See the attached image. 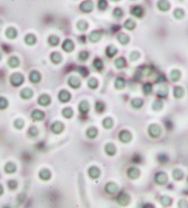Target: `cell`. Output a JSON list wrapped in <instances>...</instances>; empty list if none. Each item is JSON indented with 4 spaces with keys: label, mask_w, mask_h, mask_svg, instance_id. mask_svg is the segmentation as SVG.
Instances as JSON below:
<instances>
[{
    "label": "cell",
    "mask_w": 188,
    "mask_h": 208,
    "mask_svg": "<svg viewBox=\"0 0 188 208\" xmlns=\"http://www.w3.org/2000/svg\"><path fill=\"white\" fill-rule=\"evenodd\" d=\"M9 80H10V84H12V86L18 87V86H21L22 84H24V82H25V77H24V76L22 75L21 73L15 72V73H13L12 76H10V77H9Z\"/></svg>",
    "instance_id": "cell-1"
},
{
    "label": "cell",
    "mask_w": 188,
    "mask_h": 208,
    "mask_svg": "<svg viewBox=\"0 0 188 208\" xmlns=\"http://www.w3.org/2000/svg\"><path fill=\"white\" fill-rule=\"evenodd\" d=\"M149 134L152 137V138H157L160 136L161 134V128L158 125L153 124L151 126H150L149 128Z\"/></svg>",
    "instance_id": "cell-2"
},
{
    "label": "cell",
    "mask_w": 188,
    "mask_h": 208,
    "mask_svg": "<svg viewBox=\"0 0 188 208\" xmlns=\"http://www.w3.org/2000/svg\"><path fill=\"white\" fill-rule=\"evenodd\" d=\"M68 84H69V85L72 87V88L76 89V88H79V87H80V85H81V81H80L79 78L75 77V76H72V77L69 78Z\"/></svg>",
    "instance_id": "cell-3"
},
{
    "label": "cell",
    "mask_w": 188,
    "mask_h": 208,
    "mask_svg": "<svg viewBox=\"0 0 188 208\" xmlns=\"http://www.w3.org/2000/svg\"><path fill=\"white\" fill-rule=\"evenodd\" d=\"M119 138L123 143H128L132 140V135L128 130H121L119 134Z\"/></svg>",
    "instance_id": "cell-4"
},
{
    "label": "cell",
    "mask_w": 188,
    "mask_h": 208,
    "mask_svg": "<svg viewBox=\"0 0 188 208\" xmlns=\"http://www.w3.org/2000/svg\"><path fill=\"white\" fill-rule=\"evenodd\" d=\"M102 38V31L100 30H95V31H92L90 36H88V39H90L91 42H97L101 39Z\"/></svg>",
    "instance_id": "cell-5"
},
{
    "label": "cell",
    "mask_w": 188,
    "mask_h": 208,
    "mask_svg": "<svg viewBox=\"0 0 188 208\" xmlns=\"http://www.w3.org/2000/svg\"><path fill=\"white\" fill-rule=\"evenodd\" d=\"M62 49L67 52V53H71L73 51L74 49V44H73V41L72 39H66L64 40L63 44H62Z\"/></svg>",
    "instance_id": "cell-6"
},
{
    "label": "cell",
    "mask_w": 188,
    "mask_h": 208,
    "mask_svg": "<svg viewBox=\"0 0 188 208\" xmlns=\"http://www.w3.org/2000/svg\"><path fill=\"white\" fill-rule=\"evenodd\" d=\"M71 94L67 91V90H61L59 94V101L66 103V102H68L71 101Z\"/></svg>",
    "instance_id": "cell-7"
},
{
    "label": "cell",
    "mask_w": 188,
    "mask_h": 208,
    "mask_svg": "<svg viewBox=\"0 0 188 208\" xmlns=\"http://www.w3.org/2000/svg\"><path fill=\"white\" fill-rule=\"evenodd\" d=\"M38 102H39V104L40 105H41V106H48L50 103H51V97L48 96V95H46V94H43V95H41L40 97H39V100H38Z\"/></svg>",
    "instance_id": "cell-8"
},
{
    "label": "cell",
    "mask_w": 188,
    "mask_h": 208,
    "mask_svg": "<svg viewBox=\"0 0 188 208\" xmlns=\"http://www.w3.org/2000/svg\"><path fill=\"white\" fill-rule=\"evenodd\" d=\"M29 80L33 84H38L41 81V74L37 70H33L29 74Z\"/></svg>",
    "instance_id": "cell-9"
},
{
    "label": "cell",
    "mask_w": 188,
    "mask_h": 208,
    "mask_svg": "<svg viewBox=\"0 0 188 208\" xmlns=\"http://www.w3.org/2000/svg\"><path fill=\"white\" fill-rule=\"evenodd\" d=\"M80 9L84 12H90L93 9V4L90 1H85L80 5Z\"/></svg>",
    "instance_id": "cell-10"
},
{
    "label": "cell",
    "mask_w": 188,
    "mask_h": 208,
    "mask_svg": "<svg viewBox=\"0 0 188 208\" xmlns=\"http://www.w3.org/2000/svg\"><path fill=\"white\" fill-rule=\"evenodd\" d=\"M64 129V126L61 122H55L51 126V130L54 133H60L61 131Z\"/></svg>",
    "instance_id": "cell-11"
},
{
    "label": "cell",
    "mask_w": 188,
    "mask_h": 208,
    "mask_svg": "<svg viewBox=\"0 0 188 208\" xmlns=\"http://www.w3.org/2000/svg\"><path fill=\"white\" fill-rule=\"evenodd\" d=\"M31 117L33 119L37 120V121H41V120H43L44 117H45V114H44L43 112H41L40 110H34L31 113Z\"/></svg>",
    "instance_id": "cell-12"
},
{
    "label": "cell",
    "mask_w": 188,
    "mask_h": 208,
    "mask_svg": "<svg viewBox=\"0 0 188 208\" xmlns=\"http://www.w3.org/2000/svg\"><path fill=\"white\" fill-rule=\"evenodd\" d=\"M5 34H6V37L9 39H14L17 37V30L14 27H9L6 30Z\"/></svg>",
    "instance_id": "cell-13"
},
{
    "label": "cell",
    "mask_w": 188,
    "mask_h": 208,
    "mask_svg": "<svg viewBox=\"0 0 188 208\" xmlns=\"http://www.w3.org/2000/svg\"><path fill=\"white\" fill-rule=\"evenodd\" d=\"M8 65H9V68L15 69L20 65V60L18 59L17 56H10L8 60Z\"/></svg>",
    "instance_id": "cell-14"
},
{
    "label": "cell",
    "mask_w": 188,
    "mask_h": 208,
    "mask_svg": "<svg viewBox=\"0 0 188 208\" xmlns=\"http://www.w3.org/2000/svg\"><path fill=\"white\" fill-rule=\"evenodd\" d=\"M131 13L136 17H141L144 13V9L140 6H136L131 9Z\"/></svg>",
    "instance_id": "cell-15"
},
{
    "label": "cell",
    "mask_w": 188,
    "mask_h": 208,
    "mask_svg": "<svg viewBox=\"0 0 188 208\" xmlns=\"http://www.w3.org/2000/svg\"><path fill=\"white\" fill-rule=\"evenodd\" d=\"M118 40H119V42L120 43V44L126 45V44H128L129 41H130V38H129V36L124 34V33H119V34L118 35Z\"/></svg>",
    "instance_id": "cell-16"
},
{
    "label": "cell",
    "mask_w": 188,
    "mask_h": 208,
    "mask_svg": "<svg viewBox=\"0 0 188 208\" xmlns=\"http://www.w3.org/2000/svg\"><path fill=\"white\" fill-rule=\"evenodd\" d=\"M21 97L24 98V100H29L33 97V91L30 88H25L21 91Z\"/></svg>",
    "instance_id": "cell-17"
},
{
    "label": "cell",
    "mask_w": 188,
    "mask_h": 208,
    "mask_svg": "<svg viewBox=\"0 0 188 208\" xmlns=\"http://www.w3.org/2000/svg\"><path fill=\"white\" fill-rule=\"evenodd\" d=\"M51 60L54 64H59L61 61H62V56L61 54L58 52H54L52 54H51Z\"/></svg>",
    "instance_id": "cell-18"
},
{
    "label": "cell",
    "mask_w": 188,
    "mask_h": 208,
    "mask_svg": "<svg viewBox=\"0 0 188 208\" xmlns=\"http://www.w3.org/2000/svg\"><path fill=\"white\" fill-rule=\"evenodd\" d=\"M118 202H119V203H120V204H126L127 203V202L129 201V197H128V195L126 194V193H124V192H122V193H120L119 195V197H118Z\"/></svg>",
    "instance_id": "cell-19"
},
{
    "label": "cell",
    "mask_w": 188,
    "mask_h": 208,
    "mask_svg": "<svg viewBox=\"0 0 188 208\" xmlns=\"http://www.w3.org/2000/svg\"><path fill=\"white\" fill-rule=\"evenodd\" d=\"M36 40H37L36 37L34 35H32V34H28V35H27L25 37V41H26L27 44H28V45H34L36 43Z\"/></svg>",
    "instance_id": "cell-20"
},
{
    "label": "cell",
    "mask_w": 188,
    "mask_h": 208,
    "mask_svg": "<svg viewBox=\"0 0 188 208\" xmlns=\"http://www.w3.org/2000/svg\"><path fill=\"white\" fill-rule=\"evenodd\" d=\"M79 111L83 114H86L88 111H90V105H88V103L87 101H82L79 104Z\"/></svg>",
    "instance_id": "cell-21"
},
{
    "label": "cell",
    "mask_w": 188,
    "mask_h": 208,
    "mask_svg": "<svg viewBox=\"0 0 188 208\" xmlns=\"http://www.w3.org/2000/svg\"><path fill=\"white\" fill-rule=\"evenodd\" d=\"M118 53V49L114 47L113 45H110L106 48V56L108 57H113L115 56V54Z\"/></svg>",
    "instance_id": "cell-22"
},
{
    "label": "cell",
    "mask_w": 188,
    "mask_h": 208,
    "mask_svg": "<svg viewBox=\"0 0 188 208\" xmlns=\"http://www.w3.org/2000/svg\"><path fill=\"white\" fill-rule=\"evenodd\" d=\"M115 64L117 69H122L126 66V60L123 57H119L115 60Z\"/></svg>",
    "instance_id": "cell-23"
},
{
    "label": "cell",
    "mask_w": 188,
    "mask_h": 208,
    "mask_svg": "<svg viewBox=\"0 0 188 208\" xmlns=\"http://www.w3.org/2000/svg\"><path fill=\"white\" fill-rule=\"evenodd\" d=\"M105 190L107 191V193L113 194V193H115L118 190V187H117V185H115L113 183H110V184H107L106 185Z\"/></svg>",
    "instance_id": "cell-24"
},
{
    "label": "cell",
    "mask_w": 188,
    "mask_h": 208,
    "mask_svg": "<svg viewBox=\"0 0 188 208\" xmlns=\"http://www.w3.org/2000/svg\"><path fill=\"white\" fill-rule=\"evenodd\" d=\"M93 67L96 70L98 71H100L103 70V67H104V65H103V61L100 59V58H96L94 61H93Z\"/></svg>",
    "instance_id": "cell-25"
},
{
    "label": "cell",
    "mask_w": 188,
    "mask_h": 208,
    "mask_svg": "<svg viewBox=\"0 0 188 208\" xmlns=\"http://www.w3.org/2000/svg\"><path fill=\"white\" fill-rule=\"evenodd\" d=\"M48 43L51 45V46H57L59 43V37L55 36V35H52L48 38Z\"/></svg>",
    "instance_id": "cell-26"
},
{
    "label": "cell",
    "mask_w": 188,
    "mask_h": 208,
    "mask_svg": "<svg viewBox=\"0 0 188 208\" xmlns=\"http://www.w3.org/2000/svg\"><path fill=\"white\" fill-rule=\"evenodd\" d=\"M97 134H98V130L95 128H90L87 129V136L90 138V139L95 138L97 136Z\"/></svg>",
    "instance_id": "cell-27"
},
{
    "label": "cell",
    "mask_w": 188,
    "mask_h": 208,
    "mask_svg": "<svg viewBox=\"0 0 188 208\" xmlns=\"http://www.w3.org/2000/svg\"><path fill=\"white\" fill-rule=\"evenodd\" d=\"M123 26L128 30H133L136 27V23L133 20L128 19L127 21H125V23L123 24Z\"/></svg>",
    "instance_id": "cell-28"
},
{
    "label": "cell",
    "mask_w": 188,
    "mask_h": 208,
    "mask_svg": "<svg viewBox=\"0 0 188 208\" xmlns=\"http://www.w3.org/2000/svg\"><path fill=\"white\" fill-rule=\"evenodd\" d=\"M15 170H16V167H15V165H14V164H13L12 162H9V163L6 164V166H5V171H6V172H8V173H12V172H14Z\"/></svg>",
    "instance_id": "cell-29"
},
{
    "label": "cell",
    "mask_w": 188,
    "mask_h": 208,
    "mask_svg": "<svg viewBox=\"0 0 188 208\" xmlns=\"http://www.w3.org/2000/svg\"><path fill=\"white\" fill-rule=\"evenodd\" d=\"M77 28H78L80 31H86L88 28V25H87V23L86 21L81 20V21L78 22V23H77Z\"/></svg>",
    "instance_id": "cell-30"
},
{
    "label": "cell",
    "mask_w": 188,
    "mask_h": 208,
    "mask_svg": "<svg viewBox=\"0 0 188 208\" xmlns=\"http://www.w3.org/2000/svg\"><path fill=\"white\" fill-rule=\"evenodd\" d=\"M62 114L65 118H72V116L73 115V109L72 108H66L64 109V110L62 111Z\"/></svg>",
    "instance_id": "cell-31"
},
{
    "label": "cell",
    "mask_w": 188,
    "mask_h": 208,
    "mask_svg": "<svg viewBox=\"0 0 188 208\" xmlns=\"http://www.w3.org/2000/svg\"><path fill=\"white\" fill-rule=\"evenodd\" d=\"M131 102H132L131 103L132 106L134 107V108H136V109H139L143 105V101L140 100V98H134V100H133Z\"/></svg>",
    "instance_id": "cell-32"
},
{
    "label": "cell",
    "mask_w": 188,
    "mask_h": 208,
    "mask_svg": "<svg viewBox=\"0 0 188 208\" xmlns=\"http://www.w3.org/2000/svg\"><path fill=\"white\" fill-rule=\"evenodd\" d=\"M113 120L110 118V117H106L104 121H103V125H104V127L105 128H107V129H109V128H111L112 127H113Z\"/></svg>",
    "instance_id": "cell-33"
},
{
    "label": "cell",
    "mask_w": 188,
    "mask_h": 208,
    "mask_svg": "<svg viewBox=\"0 0 188 208\" xmlns=\"http://www.w3.org/2000/svg\"><path fill=\"white\" fill-rule=\"evenodd\" d=\"M125 85V81L122 78H118L115 82V86L118 89H122Z\"/></svg>",
    "instance_id": "cell-34"
},
{
    "label": "cell",
    "mask_w": 188,
    "mask_h": 208,
    "mask_svg": "<svg viewBox=\"0 0 188 208\" xmlns=\"http://www.w3.org/2000/svg\"><path fill=\"white\" fill-rule=\"evenodd\" d=\"M129 176H131V178H137V176H139V171L136 168H131L128 172Z\"/></svg>",
    "instance_id": "cell-35"
},
{
    "label": "cell",
    "mask_w": 188,
    "mask_h": 208,
    "mask_svg": "<svg viewBox=\"0 0 188 208\" xmlns=\"http://www.w3.org/2000/svg\"><path fill=\"white\" fill-rule=\"evenodd\" d=\"M87 85H88L90 88L95 89V88H97V86H98V81L95 78H90V80L87 81Z\"/></svg>",
    "instance_id": "cell-36"
},
{
    "label": "cell",
    "mask_w": 188,
    "mask_h": 208,
    "mask_svg": "<svg viewBox=\"0 0 188 208\" xmlns=\"http://www.w3.org/2000/svg\"><path fill=\"white\" fill-rule=\"evenodd\" d=\"M105 151H106L107 154H109L110 156H113L115 154V152H116V148H115V146L112 144H109V145H106Z\"/></svg>",
    "instance_id": "cell-37"
},
{
    "label": "cell",
    "mask_w": 188,
    "mask_h": 208,
    "mask_svg": "<svg viewBox=\"0 0 188 208\" xmlns=\"http://www.w3.org/2000/svg\"><path fill=\"white\" fill-rule=\"evenodd\" d=\"M9 105V101L6 97H0V110H5V109L8 107Z\"/></svg>",
    "instance_id": "cell-38"
},
{
    "label": "cell",
    "mask_w": 188,
    "mask_h": 208,
    "mask_svg": "<svg viewBox=\"0 0 188 208\" xmlns=\"http://www.w3.org/2000/svg\"><path fill=\"white\" fill-rule=\"evenodd\" d=\"M99 174H100V171H99L98 168H96V167L90 168V176L92 178H97L99 176Z\"/></svg>",
    "instance_id": "cell-39"
},
{
    "label": "cell",
    "mask_w": 188,
    "mask_h": 208,
    "mask_svg": "<svg viewBox=\"0 0 188 208\" xmlns=\"http://www.w3.org/2000/svg\"><path fill=\"white\" fill-rule=\"evenodd\" d=\"M158 8L163 10V12H165V10H168L169 9V4L168 2H165V1H160L158 3Z\"/></svg>",
    "instance_id": "cell-40"
},
{
    "label": "cell",
    "mask_w": 188,
    "mask_h": 208,
    "mask_svg": "<svg viewBox=\"0 0 188 208\" xmlns=\"http://www.w3.org/2000/svg\"><path fill=\"white\" fill-rule=\"evenodd\" d=\"M95 109L98 113H103L105 110V104L102 101H97L95 104Z\"/></svg>",
    "instance_id": "cell-41"
},
{
    "label": "cell",
    "mask_w": 188,
    "mask_h": 208,
    "mask_svg": "<svg viewBox=\"0 0 188 208\" xmlns=\"http://www.w3.org/2000/svg\"><path fill=\"white\" fill-rule=\"evenodd\" d=\"M24 125H25V123H24V121H23V119H21V118L16 119V120H15V122H14V127H15L17 129L23 128Z\"/></svg>",
    "instance_id": "cell-42"
},
{
    "label": "cell",
    "mask_w": 188,
    "mask_h": 208,
    "mask_svg": "<svg viewBox=\"0 0 188 208\" xmlns=\"http://www.w3.org/2000/svg\"><path fill=\"white\" fill-rule=\"evenodd\" d=\"M40 176H41V178H42L44 180H47L50 178V172L47 170H43L40 172Z\"/></svg>",
    "instance_id": "cell-43"
},
{
    "label": "cell",
    "mask_w": 188,
    "mask_h": 208,
    "mask_svg": "<svg viewBox=\"0 0 188 208\" xmlns=\"http://www.w3.org/2000/svg\"><path fill=\"white\" fill-rule=\"evenodd\" d=\"M158 96L159 97H165V96H167V94H168V88L165 86H163L162 88H160L159 89V91H158Z\"/></svg>",
    "instance_id": "cell-44"
},
{
    "label": "cell",
    "mask_w": 188,
    "mask_h": 208,
    "mask_svg": "<svg viewBox=\"0 0 188 208\" xmlns=\"http://www.w3.org/2000/svg\"><path fill=\"white\" fill-rule=\"evenodd\" d=\"M170 78H171L172 81H178V79L180 78V72H179V70L172 71V73L170 75Z\"/></svg>",
    "instance_id": "cell-45"
},
{
    "label": "cell",
    "mask_w": 188,
    "mask_h": 208,
    "mask_svg": "<svg viewBox=\"0 0 188 208\" xmlns=\"http://www.w3.org/2000/svg\"><path fill=\"white\" fill-rule=\"evenodd\" d=\"M88 56H90V54H88L87 52L83 51V52H81V53H79V59H80L81 61H86V60L88 58Z\"/></svg>",
    "instance_id": "cell-46"
},
{
    "label": "cell",
    "mask_w": 188,
    "mask_h": 208,
    "mask_svg": "<svg viewBox=\"0 0 188 208\" xmlns=\"http://www.w3.org/2000/svg\"><path fill=\"white\" fill-rule=\"evenodd\" d=\"M114 16L117 18V19H119V18H121L122 17V15H123V12H122V10H121L119 8H118V9H116L115 10H114Z\"/></svg>",
    "instance_id": "cell-47"
},
{
    "label": "cell",
    "mask_w": 188,
    "mask_h": 208,
    "mask_svg": "<svg viewBox=\"0 0 188 208\" xmlns=\"http://www.w3.org/2000/svg\"><path fill=\"white\" fill-rule=\"evenodd\" d=\"M174 93H175V97H181L183 94V90L181 88V87H176L175 90H174Z\"/></svg>",
    "instance_id": "cell-48"
},
{
    "label": "cell",
    "mask_w": 188,
    "mask_h": 208,
    "mask_svg": "<svg viewBox=\"0 0 188 208\" xmlns=\"http://www.w3.org/2000/svg\"><path fill=\"white\" fill-rule=\"evenodd\" d=\"M143 90H144V93L145 94H150L151 92V90H152V88H151V84H146L145 85H144V87H143Z\"/></svg>",
    "instance_id": "cell-49"
},
{
    "label": "cell",
    "mask_w": 188,
    "mask_h": 208,
    "mask_svg": "<svg viewBox=\"0 0 188 208\" xmlns=\"http://www.w3.org/2000/svg\"><path fill=\"white\" fill-rule=\"evenodd\" d=\"M78 71H79V73L83 76V77H86V76L88 74V71H87V70L85 67H79V68H78Z\"/></svg>",
    "instance_id": "cell-50"
},
{
    "label": "cell",
    "mask_w": 188,
    "mask_h": 208,
    "mask_svg": "<svg viewBox=\"0 0 188 208\" xmlns=\"http://www.w3.org/2000/svg\"><path fill=\"white\" fill-rule=\"evenodd\" d=\"M99 9L101 10H105L107 8V2L105 1V0H102V1H99Z\"/></svg>",
    "instance_id": "cell-51"
},
{
    "label": "cell",
    "mask_w": 188,
    "mask_h": 208,
    "mask_svg": "<svg viewBox=\"0 0 188 208\" xmlns=\"http://www.w3.org/2000/svg\"><path fill=\"white\" fill-rule=\"evenodd\" d=\"M152 107H153V109H154V110L159 111L160 109L163 107V103H162V102H160V101H155V102L153 103Z\"/></svg>",
    "instance_id": "cell-52"
},
{
    "label": "cell",
    "mask_w": 188,
    "mask_h": 208,
    "mask_svg": "<svg viewBox=\"0 0 188 208\" xmlns=\"http://www.w3.org/2000/svg\"><path fill=\"white\" fill-rule=\"evenodd\" d=\"M130 58H131V60H133V61H135V60H137L138 57H139V53H137V52H133L131 54H130Z\"/></svg>",
    "instance_id": "cell-53"
},
{
    "label": "cell",
    "mask_w": 188,
    "mask_h": 208,
    "mask_svg": "<svg viewBox=\"0 0 188 208\" xmlns=\"http://www.w3.org/2000/svg\"><path fill=\"white\" fill-rule=\"evenodd\" d=\"M29 133L31 134V135H37L38 134V129H37V128L36 127H31L30 128H29Z\"/></svg>",
    "instance_id": "cell-54"
},
{
    "label": "cell",
    "mask_w": 188,
    "mask_h": 208,
    "mask_svg": "<svg viewBox=\"0 0 188 208\" xmlns=\"http://www.w3.org/2000/svg\"><path fill=\"white\" fill-rule=\"evenodd\" d=\"M9 189H15L16 187H17V183L15 182V181H9Z\"/></svg>",
    "instance_id": "cell-55"
},
{
    "label": "cell",
    "mask_w": 188,
    "mask_h": 208,
    "mask_svg": "<svg viewBox=\"0 0 188 208\" xmlns=\"http://www.w3.org/2000/svg\"><path fill=\"white\" fill-rule=\"evenodd\" d=\"M3 194V188H2V186L0 185V196H1Z\"/></svg>",
    "instance_id": "cell-56"
},
{
    "label": "cell",
    "mask_w": 188,
    "mask_h": 208,
    "mask_svg": "<svg viewBox=\"0 0 188 208\" xmlns=\"http://www.w3.org/2000/svg\"><path fill=\"white\" fill-rule=\"evenodd\" d=\"M144 208H152V206H151V205H150V204H148V205H146Z\"/></svg>",
    "instance_id": "cell-57"
},
{
    "label": "cell",
    "mask_w": 188,
    "mask_h": 208,
    "mask_svg": "<svg viewBox=\"0 0 188 208\" xmlns=\"http://www.w3.org/2000/svg\"><path fill=\"white\" fill-rule=\"evenodd\" d=\"M1 58H2V54H1V53H0V60H1Z\"/></svg>",
    "instance_id": "cell-58"
}]
</instances>
